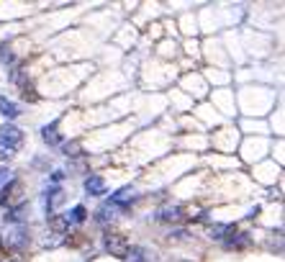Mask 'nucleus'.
<instances>
[{
	"instance_id": "9",
	"label": "nucleus",
	"mask_w": 285,
	"mask_h": 262,
	"mask_svg": "<svg viewBox=\"0 0 285 262\" xmlns=\"http://www.w3.org/2000/svg\"><path fill=\"white\" fill-rule=\"evenodd\" d=\"M67 218H70V224H83V221L88 218V211H85V206H75V208L67 213Z\"/></svg>"
},
{
	"instance_id": "2",
	"label": "nucleus",
	"mask_w": 285,
	"mask_h": 262,
	"mask_svg": "<svg viewBox=\"0 0 285 262\" xmlns=\"http://www.w3.org/2000/svg\"><path fill=\"white\" fill-rule=\"evenodd\" d=\"M29 239H31V231H29V226L21 224V226L11 229L3 241H6V247H11V249H24V247L29 244Z\"/></svg>"
},
{
	"instance_id": "8",
	"label": "nucleus",
	"mask_w": 285,
	"mask_h": 262,
	"mask_svg": "<svg viewBox=\"0 0 285 262\" xmlns=\"http://www.w3.org/2000/svg\"><path fill=\"white\" fill-rule=\"evenodd\" d=\"M226 236H234V226L231 224H216V226H211V239H226Z\"/></svg>"
},
{
	"instance_id": "12",
	"label": "nucleus",
	"mask_w": 285,
	"mask_h": 262,
	"mask_svg": "<svg viewBox=\"0 0 285 262\" xmlns=\"http://www.w3.org/2000/svg\"><path fill=\"white\" fill-rule=\"evenodd\" d=\"M62 200V190L59 188H52L49 193H47V206H49V211H52V206H57Z\"/></svg>"
},
{
	"instance_id": "7",
	"label": "nucleus",
	"mask_w": 285,
	"mask_h": 262,
	"mask_svg": "<svg viewBox=\"0 0 285 262\" xmlns=\"http://www.w3.org/2000/svg\"><path fill=\"white\" fill-rule=\"evenodd\" d=\"M42 139H44V144L57 147V144H59V129H57V124L44 126V129H42Z\"/></svg>"
},
{
	"instance_id": "4",
	"label": "nucleus",
	"mask_w": 285,
	"mask_h": 262,
	"mask_svg": "<svg viewBox=\"0 0 285 262\" xmlns=\"http://www.w3.org/2000/svg\"><path fill=\"white\" fill-rule=\"evenodd\" d=\"M157 221L177 224V221H182V208H180V206H165V208L157 211Z\"/></svg>"
},
{
	"instance_id": "17",
	"label": "nucleus",
	"mask_w": 285,
	"mask_h": 262,
	"mask_svg": "<svg viewBox=\"0 0 285 262\" xmlns=\"http://www.w3.org/2000/svg\"><path fill=\"white\" fill-rule=\"evenodd\" d=\"M62 177H65V172H59V170L52 172V183H62Z\"/></svg>"
},
{
	"instance_id": "5",
	"label": "nucleus",
	"mask_w": 285,
	"mask_h": 262,
	"mask_svg": "<svg viewBox=\"0 0 285 262\" xmlns=\"http://www.w3.org/2000/svg\"><path fill=\"white\" fill-rule=\"evenodd\" d=\"M85 193L88 195H106V180L100 177V175H90L88 180H85Z\"/></svg>"
},
{
	"instance_id": "1",
	"label": "nucleus",
	"mask_w": 285,
	"mask_h": 262,
	"mask_svg": "<svg viewBox=\"0 0 285 262\" xmlns=\"http://www.w3.org/2000/svg\"><path fill=\"white\" fill-rule=\"evenodd\" d=\"M0 144L13 154L24 144V131L18 126H13V124H3V126H0Z\"/></svg>"
},
{
	"instance_id": "14",
	"label": "nucleus",
	"mask_w": 285,
	"mask_h": 262,
	"mask_svg": "<svg viewBox=\"0 0 285 262\" xmlns=\"http://www.w3.org/2000/svg\"><path fill=\"white\" fill-rule=\"evenodd\" d=\"M65 152H67V157H77V152H80V144H65Z\"/></svg>"
},
{
	"instance_id": "16",
	"label": "nucleus",
	"mask_w": 285,
	"mask_h": 262,
	"mask_svg": "<svg viewBox=\"0 0 285 262\" xmlns=\"http://www.w3.org/2000/svg\"><path fill=\"white\" fill-rule=\"evenodd\" d=\"M11 157H13V154H11V152L3 147V144H0V159H11Z\"/></svg>"
},
{
	"instance_id": "3",
	"label": "nucleus",
	"mask_w": 285,
	"mask_h": 262,
	"mask_svg": "<svg viewBox=\"0 0 285 262\" xmlns=\"http://www.w3.org/2000/svg\"><path fill=\"white\" fill-rule=\"evenodd\" d=\"M106 249L113 254V257H126L129 254V241L124 234H106Z\"/></svg>"
},
{
	"instance_id": "10",
	"label": "nucleus",
	"mask_w": 285,
	"mask_h": 262,
	"mask_svg": "<svg viewBox=\"0 0 285 262\" xmlns=\"http://www.w3.org/2000/svg\"><path fill=\"white\" fill-rule=\"evenodd\" d=\"M52 229H57V231H67V229H70V218H67V213H57V216L52 218Z\"/></svg>"
},
{
	"instance_id": "6",
	"label": "nucleus",
	"mask_w": 285,
	"mask_h": 262,
	"mask_svg": "<svg viewBox=\"0 0 285 262\" xmlns=\"http://www.w3.org/2000/svg\"><path fill=\"white\" fill-rule=\"evenodd\" d=\"M0 113H3L8 121H13V118H18V116H21V106L0 95Z\"/></svg>"
},
{
	"instance_id": "13",
	"label": "nucleus",
	"mask_w": 285,
	"mask_h": 262,
	"mask_svg": "<svg viewBox=\"0 0 285 262\" xmlns=\"http://www.w3.org/2000/svg\"><path fill=\"white\" fill-rule=\"evenodd\" d=\"M126 257H129V262H147V259H149L144 249H134V247L129 249V254H126Z\"/></svg>"
},
{
	"instance_id": "11",
	"label": "nucleus",
	"mask_w": 285,
	"mask_h": 262,
	"mask_svg": "<svg viewBox=\"0 0 285 262\" xmlns=\"http://www.w3.org/2000/svg\"><path fill=\"white\" fill-rule=\"evenodd\" d=\"M113 213H116V208H113L111 203H106V206H103V208L95 213V218H98L100 224H106V221H111V218H113Z\"/></svg>"
},
{
	"instance_id": "15",
	"label": "nucleus",
	"mask_w": 285,
	"mask_h": 262,
	"mask_svg": "<svg viewBox=\"0 0 285 262\" xmlns=\"http://www.w3.org/2000/svg\"><path fill=\"white\" fill-rule=\"evenodd\" d=\"M11 175H13V172H11L8 167H0V185H6V183L11 180Z\"/></svg>"
}]
</instances>
